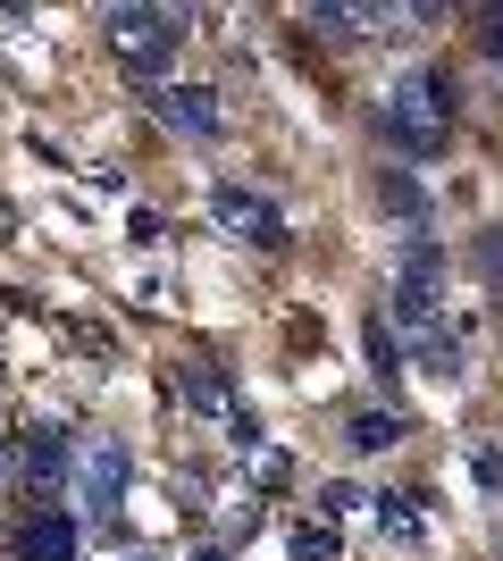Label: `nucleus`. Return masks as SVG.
Instances as JSON below:
<instances>
[{"mask_svg": "<svg viewBox=\"0 0 503 561\" xmlns=\"http://www.w3.org/2000/svg\"><path fill=\"white\" fill-rule=\"evenodd\" d=\"M395 328H403L411 344L445 335V252H436L428 234L403 243V268H395Z\"/></svg>", "mask_w": 503, "mask_h": 561, "instance_id": "obj_3", "label": "nucleus"}, {"mask_svg": "<svg viewBox=\"0 0 503 561\" xmlns=\"http://www.w3.org/2000/svg\"><path fill=\"white\" fill-rule=\"evenodd\" d=\"M118 561H160V553H118Z\"/></svg>", "mask_w": 503, "mask_h": 561, "instance_id": "obj_19", "label": "nucleus"}, {"mask_svg": "<svg viewBox=\"0 0 503 561\" xmlns=\"http://www.w3.org/2000/svg\"><path fill=\"white\" fill-rule=\"evenodd\" d=\"M9 234H18V210H9V202H0V243H9Z\"/></svg>", "mask_w": 503, "mask_h": 561, "instance_id": "obj_17", "label": "nucleus"}, {"mask_svg": "<svg viewBox=\"0 0 503 561\" xmlns=\"http://www.w3.org/2000/svg\"><path fill=\"white\" fill-rule=\"evenodd\" d=\"M18 469H25V486H59L68 478V445H59V427H34L18 445Z\"/></svg>", "mask_w": 503, "mask_h": 561, "instance_id": "obj_8", "label": "nucleus"}, {"mask_svg": "<svg viewBox=\"0 0 503 561\" xmlns=\"http://www.w3.org/2000/svg\"><path fill=\"white\" fill-rule=\"evenodd\" d=\"M210 218L236 234V243H286V218L268 210L261 193H243V185H218L210 193Z\"/></svg>", "mask_w": 503, "mask_h": 561, "instance_id": "obj_5", "label": "nucleus"}, {"mask_svg": "<svg viewBox=\"0 0 503 561\" xmlns=\"http://www.w3.org/2000/svg\"><path fill=\"white\" fill-rule=\"evenodd\" d=\"M101 34L118 50L126 76H160L176 50H185V9H151V0H118V9H101Z\"/></svg>", "mask_w": 503, "mask_h": 561, "instance_id": "obj_2", "label": "nucleus"}, {"mask_svg": "<svg viewBox=\"0 0 503 561\" xmlns=\"http://www.w3.org/2000/svg\"><path fill=\"white\" fill-rule=\"evenodd\" d=\"M18 553L25 561H76V519H25V528H18Z\"/></svg>", "mask_w": 503, "mask_h": 561, "instance_id": "obj_9", "label": "nucleus"}, {"mask_svg": "<svg viewBox=\"0 0 503 561\" xmlns=\"http://www.w3.org/2000/svg\"><path fill=\"white\" fill-rule=\"evenodd\" d=\"M344 445H353V453H386V445H403V420H395V411H353Z\"/></svg>", "mask_w": 503, "mask_h": 561, "instance_id": "obj_10", "label": "nucleus"}, {"mask_svg": "<svg viewBox=\"0 0 503 561\" xmlns=\"http://www.w3.org/2000/svg\"><path fill=\"white\" fill-rule=\"evenodd\" d=\"M479 50L503 68V9H479Z\"/></svg>", "mask_w": 503, "mask_h": 561, "instance_id": "obj_15", "label": "nucleus"}, {"mask_svg": "<svg viewBox=\"0 0 503 561\" xmlns=\"http://www.w3.org/2000/svg\"><path fill=\"white\" fill-rule=\"evenodd\" d=\"M378 528H386L395 545H411L420 528H428V519H420V494H378Z\"/></svg>", "mask_w": 503, "mask_h": 561, "instance_id": "obj_11", "label": "nucleus"}, {"mask_svg": "<svg viewBox=\"0 0 503 561\" xmlns=\"http://www.w3.org/2000/svg\"><path fill=\"white\" fill-rule=\"evenodd\" d=\"M126 445L118 436H93V445H84V461H76V503H84V512L93 519H118V494H126Z\"/></svg>", "mask_w": 503, "mask_h": 561, "instance_id": "obj_4", "label": "nucleus"}, {"mask_svg": "<svg viewBox=\"0 0 503 561\" xmlns=\"http://www.w3.org/2000/svg\"><path fill=\"white\" fill-rule=\"evenodd\" d=\"M176 394H185L193 411H218V420H236L243 436H261V427H252V420L236 411V386H227V377H218L210 360H185V369H176Z\"/></svg>", "mask_w": 503, "mask_h": 561, "instance_id": "obj_7", "label": "nucleus"}, {"mask_svg": "<svg viewBox=\"0 0 503 561\" xmlns=\"http://www.w3.org/2000/svg\"><path fill=\"white\" fill-rule=\"evenodd\" d=\"M294 561H335V537L328 528H294Z\"/></svg>", "mask_w": 503, "mask_h": 561, "instance_id": "obj_13", "label": "nucleus"}, {"mask_svg": "<svg viewBox=\"0 0 503 561\" xmlns=\"http://www.w3.org/2000/svg\"><path fill=\"white\" fill-rule=\"evenodd\" d=\"M151 110H160V126H176V135H193V142L218 135V110H210V93H202V84H160V93H151Z\"/></svg>", "mask_w": 503, "mask_h": 561, "instance_id": "obj_6", "label": "nucleus"}, {"mask_svg": "<svg viewBox=\"0 0 503 561\" xmlns=\"http://www.w3.org/2000/svg\"><path fill=\"white\" fill-rule=\"evenodd\" d=\"M470 469H479L487 486H495V494H503V453H495V445H479V453H470Z\"/></svg>", "mask_w": 503, "mask_h": 561, "instance_id": "obj_16", "label": "nucleus"}, {"mask_svg": "<svg viewBox=\"0 0 503 561\" xmlns=\"http://www.w3.org/2000/svg\"><path fill=\"white\" fill-rule=\"evenodd\" d=\"M479 268H487V285H503V227L479 234Z\"/></svg>", "mask_w": 503, "mask_h": 561, "instance_id": "obj_14", "label": "nucleus"}, {"mask_svg": "<svg viewBox=\"0 0 503 561\" xmlns=\"http://www.w3.org/2000/svg\"><path fill=\"white\" fill-rule=\"evenodd\" d=\"M378 202H386V210H403V218H420V185H411V176H395V168L378 176Z\"/></svg>", "mask_w": 503, "mask_h": 561, "instance_id": "obj_12", "label": "nucleus"}, {"mask_svg": "<svg viewBox=\"0 0 503 561\" xmlns=\"http://www.w3.org/2000/svg\"><path fill=\"white\" fill-rule=\"evenodd\" d=\"M193 561H236V553H193Z\"/></svg>", "mask_w": 503, "mask_h": 561, "instance_id": "obj_18", "label": "nucleus"}, {"mask_svg": "<svg viewBox=\"0 0 503 561\" xmlns=\"http://www.w3.org/2000/svg\"><path fill=\"white\" fill-rule=\"evenodd\" d=\"M454 76L445 68H411L395 93H386V142L395 151H411V160H436L445 151V135H454Z\"/></svg>", "mask_w": 503, "mask_h": 561, "instance_id": "obj_1", "label": "nucleus"}]
</instances>
